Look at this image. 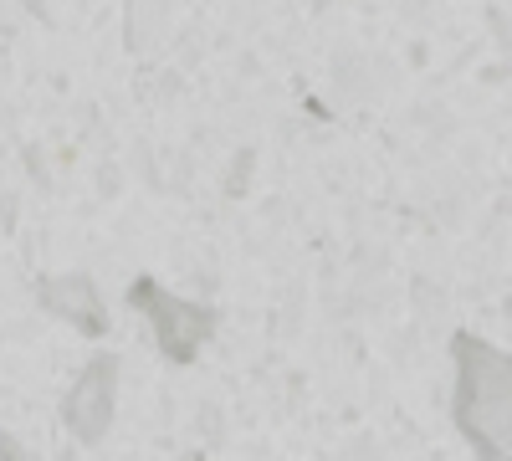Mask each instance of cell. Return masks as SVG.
I'll return each mask as SVG.
<instances>
[{"mask_svg":"<svg viewBox=\"0 0 512 461\" xmlns=\"http://www.w3.org/2000/svg\"><path fill=\"white\" fill-rule=\"evenodd\" d=\"M456 395L451 421L477 461H512V354L482 344L477 333L451 339Z\"/></svg>","mask_w":512,"mask_h":461,"instance_id":"obj_1","label":"cell"},{"mask_svg":"<svg viewBox=\"0 0 512 461\" xmlns=\"http://www.w3.org/2000/svg\"><path fill=\"white\" fill-rule=\"evenodd\" d=\"M128 303L149 318L154 339H159V354H164L169 364H190V359L200 354V344L216 333V313H210L205 303L175 298V292L159 287L154 277H139L134 287H128Z\"/></svg>","mask_w":512,"mask_h":461,"instance_id":"obj_2","label":"cell"},{"mask_svg":"<svg viewBox=\"0 0 512 461\" xmlns=\"http://www.w3.org/2000/svg\"><path fill=\"white\" fill-rule=\"evenodd\" d=\"M113 410H118V354H98L72 380L62 400V421L82 446H98L113 426Z\"/></svg>","mask_w":512,"mask_h":461,"instance_id":"obj_3","label":"cell"},{"mask_svg":"<svg viewBox=\"0 0 512 461\" xmlns=\"http://www.w3.org/2000/svg\"><path fill=\"white\" fill-rule=\"evenodd\" d=\"M36 298L47 313H57L62 323L82 328V333H108V313H103V298H98V287L82 277V272H62V277H47L36 287Z\"/></svg>","mask_w":512,"mask_h":461,"instance_id":"obj_4","label":"cell"}]
</instances>
